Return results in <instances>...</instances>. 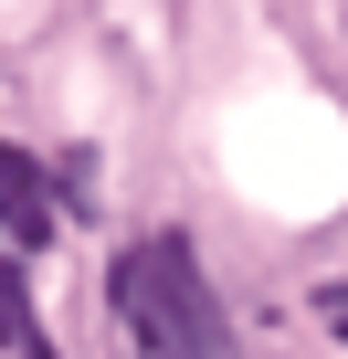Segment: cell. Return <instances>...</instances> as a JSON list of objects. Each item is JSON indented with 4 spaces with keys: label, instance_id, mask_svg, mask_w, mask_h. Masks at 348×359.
<instances>
[{
    "label": "cell",
    "instance_id": "3",
    "mask_svg": "<svg viewBox=\"0 0 348 359\" xmlns=\"http://www.w3.org/2000/svg\"><path fill=\"white\" fill-rule=\"evenodd\" d=\"M316 317H327V327L348 338V285H316Z\"/></svg>",
    "mask_w": 348,
    "mask_h": 359
},
{
    "label": "cell",
    "instance_id": "1",
    "mask_svg": "<svg viewBox=\"0 0 348 359\" xmlns=\"http://www.w3.org/2000/svg\"><path fill=\"white\" fill-rule=\"evenodd\" d=\"M106 296H116V317H127V338L148 359H232V327L211 306V275H201V254L180 233L127 243L116 275H106Z\"/></svg>",
    "mask_w": 348,
    "mask_h": 359
},
{
    "label": "cell",
    "instance_id": "2",
    "mask_svg": "<svg viewBox=\"0 0 348 359\" xmlns=\"http://www.w3.org/2000/svg\"><path fill=\"white\" fill-rule=\"evenodd\" d=\"M0 243H22V254L53 243V180H43L22 148H0Z\"/></svg>",
    "mask_w": 348,
    "mask_h": 359
},
{
    "label": "cell",
    "instance_id": "4",
    "mask_svg": "<svg viewBox=\"0 0 348 359\" xmlns=\"http://www.w3.org/2000/svg\"><path fill=\"white\" fill-rule=\"evenodd\" d=\"M22 359H53V338H43V327H22Z\"/></svg>",
    "mask_w": 348,
    "mask_h": 359
}]
</instances>
